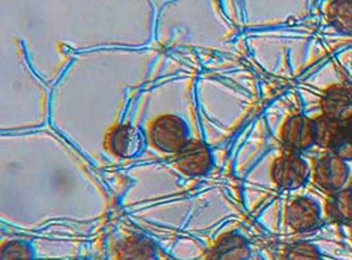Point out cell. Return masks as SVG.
<instances>
[{
    "label": "cell",
    "instance_id": "obj_13",
    "mask_svg": "<svg viewBox=\"0 0 352 260\" xmlns=\"http://www.w3.org/2000/svg\"><path fill=\"white\" fill-rule=\"evenodd\" d=\"M342 124L330 120L324 115L314 119L316 129V144L324 148H330L333 140L336 139V133Z\"/></svg>",
    "mask_w": 352,
    "mask_h": 260
},
{
    "label": "cell",
    "instance_id": "obj_15",
    "mask_svg": "<svg viewBox=\"0 0 352 260\" xmlns=\"http://www.w3.org/2000/svg\"><path fill=\"white\" fill-rule=\"evenodd\" d=\"M1 260H32V252L24 243L11 242L4 246Z\"/></svg>",
    "mask_w": 352,
    "mask_h": 260
},
{
    "label": "cell",
    "instance_id": "obj_2",
    "mask_svg": "<svg viewBox=\"0 0 352 260\" xmlns=\"http://www.w3.org/2000/svg\"><path fill=\"white\" fill-rule=\"evenodd\" d=\"M323 115L339 124H346L352 119V89L344 85L329 87L320 99Z\"/></svg>",
    "mask_w": 352,
    "mask_h": 260
},
{
    "label": "cell",
    "instance_id": "obj_5",
    "mask_svg": "<svg viewBox=\"0 0 352 260\" xmlns=\"http://www.w3.org/2000/svg\"><path fill=\"white\" fill-rule=\"evenodd\" d=\"M281 136L284 144L290 149H306L316 144L314 120L304 115H294L285 122Z\"/></svg>",
    "mask_w": 352,
    "mask_h": 260
},
{
    "label": "cell",
    "instance_id": "obj_11",
    "mask_svg": "<svg viewBox=\"0 0 352 260\" xmlns=\"http://www.w3.org/2000/svg\"><path fill=\"white\" fill-rule=\"evenodd\" d=\"M120 260H156L155 248L145 239L132 238L123 244Z\"/></svg>",
    "mask_w": 352,
    "mask_h": 260
},
{
    "label": "cell",
    "instance_id": "obj_1",
    "mask_svg": "<svg viewBox=\"0 0 352 260\" xmlns=\"http://www.w3.org/2000/svg\"><path fill=\"white\" fill-rule=\"evenodd\" d=\"M314 181L323 191L336 193L343 188L349 179V166L336 153L323 155L314 165Z\"/></svg>",
    "mask_w": 352,
    "mask_h": 260
},
{
    "label": "cell",
    "instance_id": "obj_12",
    "mask_svg": "<svg viewBox=\"0 0 352 260\" xmlns=\"http://www.w3.org/2000/svg\"><path fill=\"white\" fill-rule=\"evenodd\" d=\"M329 149L344 162L352 160V119L340 126Z\"/></svg>",
    "mask_w": 352,
    "mask_h": 260
},
{
    "label": "cell",
    "instance_id": "obj_10",
    "mask_svg": "<svg viewBox=\"0 0 352 260\" xmlns=\"http://www.w3.org/2000/svg\"><path fill=\"white\" fill-rule=\"evenodd\" d=\"M248 247L241 237H228L214 251V260H245Z\"/></svg>",
    "mask_w": 352,
    "mask_h": 260
},
{
    "label": "cell",
    "instance_id": "obj_6",
    "mask_svg": "<svg viewBox=\"0 0 352 260\" xmlns=\"http://www.w3.org/2000/svg\"><path fill=\"white\" fill-rule=\"evenodd\" d=\"M288 225L296 231H309L320 222V206L307 197L296 198L287 209Z\"/></svg>",
    "mask_w": 352,
    "mask_h": 260
},
{
    "label": "cell",
    "instance_id": "obj_7",
    "mask_svg": "<svg viewBox=\"0 0 352 260\" xmlns=\"http://www.w3.org/2000/svg\"><path fill=\"white\" fill-rule=\"evenodd\" d=\"M178 165L188 175L204 173L210 165L208 149L199 143H188L179 151Z\"/></svg>",
    "mask_w": 352,
    "mask_h": 260
},
{
    "label": "cell",
    "instance_id": "obj_8",
    "mask_svg": "<svg viewBox=\"0 0 352 260\" xmlns=\"http://www.w3.org/2000/svg\"><path fill=\"white\" fill-rule=\"evenodd\" d=\"M330 219L338 224L352 222V189H340L333 193L326 204Z\"/></svg>",
    "mask_w": 352,
    "mask_h": 260
},
{
    "label": "cell",
    "instance_id": "obj_14",
    "mask_svg": "<svg viewBox=\"0 0 352 260\" xmlns=\"http://www.w3.org/2000/svg\"><path fill=\"white\" fill-rule=\"evenodd\" d=\"M285 260H320V254L313 244H293L287 250Z\"/></svg>",
    "mask_w": 352,
    "mask_h": 260
},
{
    "label": "cell",
    "instance_id": "obj_3",
    "mask_svg": "<svg viewBox=\"0 0 352 260\" xmlns=\"http://www.w3.org/2000/svg\"><path fill=\"white\" fill-rule=\"evenodd\" d=\"M309 166L297 155H285L277 159L272 168L274 182L285 189H297L309 179Z\"/></svg>",
    "mask_w": 352,
    "mask_h": 260
},
{
    "label": "cell",
    "instance_id": "obj_4",
    "mask_svg": "<svg viewBox=\"0 0 352 260\" xmlns=\"http://www.w3.org/2000/svg\"><path fill=\"white\" fill-rule=\"evenodd\" d=\"M186 136L185 124L175 116H162L152 129L155 144L166 152H179L188 144Z\"/></svg>",
    "mask_w": 352,
    "mask_h": 260
},
{
    "label": "cell",
    "instance_id": "obj_9",
    "mask_svg": "<svg viewBox=\"0 0 352 260\" xmlns=\"http://www.w3.org/2000/svg\"><path fill=\"white\" fill-rule=\"evenodd\" d=\"M327 17L338 31L352 32V0H331Z\"/></svg>",
    "mask_w": 352,
    "mask_h": 260
}]
</instances>
